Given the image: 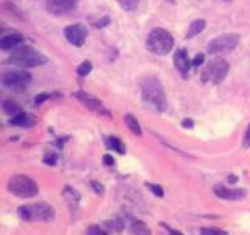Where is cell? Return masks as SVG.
Listing matches in <instances>:
<instances>
[{
	"instance_id": "obj_1",
	"label": "cell",
	"mask_w": 250,
	"mask_h": 235,
	"mask_svg": "<svg viewBox=\"0 0 250 235\" xmlns=\"http://www.w3.org/2000/svg\"><path fill=\"white\" fill-rule=\"evenodd\" d=\"M141 97H143L144 107L153 113H163L167 107L166 93H164L160 80L155 77H148L143 82V86H141Z\"/></svg>"
},
{
	"instance_id": "obj_2",
	"label": "cell",
	"mask_w": 250,
	"mask_h": 235,
	"mask_svg": "<svg viewBox=\"0 0 250 235\" xmlns=\"http://www.w3.org/2000/svg\"><path fill=\"white\" fill-rule=\"evenodd\" d=\"M8 61L19 68H36V66L45 65L47 57L41 52H38L36 49H33L31 46H23V47H19V49H16Z\"/></svg>"
},
{
	"instance_id": "obj_3",
	"label": "cell",
	"mask_w": 250,
	"mask_h": 235,
	"mask_svg": "<svg viewBox=\"0 0 250 235\" xmlns=\"http://www.w3.org/2000/svg\"><path fill=\"white\" fill-rule=\"evenodd\" d=\"M8 191L13 193L14 196H18V198L30 199V198H35L38 194L39 188L35 180L30 179L28 176L16 174L8 180Z\"/></svg>"
},
{
	"instance_id": "obj_4",
	"label": "cell",
	"mask_w": 250,
	"mask_h": 235,
	"mask_svg": "<svg viewBox=\"0 0 250 235\" xmlns=\"http://www.w3.org/2000/svg\"><path fill=\"white\" fill-rule=\"evenodd\" d=\"M147 47L155 55H167L174 47V38L164 28H155L147 36Z\"/></svg>"
},
{
	"instance_id": "obj_5",
	"label": "cell",
	"mask_w": 250,
	"mask_h": 235,
	"mask_svg": "<svg viewBox=\"0 0 250 235\" xmlns=\"http://www.w3.org/2000/svg\"><path fill=\"white\" fill-rule=\"evenodd\" d=\"M18 215L25 221H50L55 218V210L45 202L22 206L18 209Z\"/></svg>"
},
{
	"instance_id": "obj_6",
	"label": "cell",
	"mask_w": 250,
	"mask_h": 235,
	"mask_svg": "<svg viewBox=\"0 0 250 235\" xmlns=\"http://www.w3.org/2000/svg\"><path fill=\"white\" fill-rule=\"evenodd\" d=\"M30 82H31V75L27 70H5L2 75V83L6 88L18 93L25 91Z\"/></svg>"
},
{
	"instance_id": "obj_7",
	"label": "cell",
	"mask_w": 250,
	"mask_h": 235,
	"mask_svg": "<svg viewBox=\"0 0 250 235\" xmlns=\"http://www.w3.org/2000/svg\"><path fill=\"white\" fill-rule=\"evenodd\" d=\"M239 43V36L234 33H227L214 38L213 41L208 44L209 53H221V52H230Z\"/></svg>"
},
{
	"instance_id": "obj_8",
	"label": "cell",
	"mask_w": 250,
	"mask_h": 235,
	"mask_svg": "<svg viewBox=\"0 0 250 235\" xmlns=\"http://www.w3.org/2000/svg\"><path fill=\"white\" fill-rule=\"evenodd\" d=\"M229 69H230V66H229V63H227L225 60L216 58V60L211 61V65L208 66L207 75H208V78L211 82L217 85L227 77V74H229Z\"/></svg>"
},
{
	"instance_id": "obj_9",
	"label": "cell",
	"mask_w": 250,
	"mask_h": 235,
	"mask_svg": "<svg viewBox=\"0 0 250 235\" xmlns=\"http://www.w3.org/2000/svg\"><path fill=\"white\" fill-rule=\"evenodd\" d=\"M74 97H77L84 107H88L89 110H92V112H96L99 115H106V116H109V112L106 110V107L102 104V102L97 97L91 96V94L83 93V91H77V93H74Z\"/></svg>"
},
{
	"instance_id": "obj_10",
	"label": "cell",
	"mask_w": 250,
	"mask_h": 235,
	"mask_svg": "<svg viewBox=\"0 0 250 235\" xmlns=\"http://www.w3.org/2000/svg\"><path fill=\"white\" fill-rule=\"evenodd\" d=\"M64 36H66V39L72 46L80 47L86 41V36H88V30H86V27L82 25V24H75V25H70V27H67L64 30Z\"/></svg>"
},
{
	"instance_id": "obj_11",
	"label": "cell",
	"mask_w": 250,
	"mask_h": 235,
	"mask_svg": "<svg viewBox=\"0 0 250 235\" xmlns=\"http://www.w3.org/2000/svg\"><path fill=\"white\" fill-rule=\"evenodd\" d=\"M213 191L217 198L225 199V201H241V199H244L247 194L244 188H230L225 185H216L213 188Z\"/></svg>"
},
{
	"instance_id": "obj_12",
	"label": "cell",
	"mask_w": 250,
	"mask_h": 235,
	"mask_svg": "<svg viewBox=\"0 0 250 235\" xmlns=\"http://www.w3.org/2000/svg\"><path fill=\"white\" fill-rule=\"evenodd\" d=\"M47 10L53 14H64L77 6V0H47Z\"/></svg>"
},
{
	"instance_id": "obj_13",
	"label": "cell",
	"mask_w": 250,
	"mask_h": 235,
	"mask_svg": "<svg viewBox=\"0 0 250 235\" xmlns=\"http://www.w3.org/2000/svg\"><path fill=\"white\" fill-rule=\"evenodd\" d=\"M174 63H175V68L178 69V72L186 78L188 74H189L191 60H189V57H188V53H186L185 49H178V50L175 52Z\"/></svg>"
},
{
	"instance_id": "obj_14",
	"label": "cell",
	"mask_w": 250,
	"mask_h": 235,
	"mask_svg": "<svg viewBox=\"0 0 250 235\" xmlns=\"http://www.w3.org/2000/svg\"><path fill=\"white\" fill-rule=\"evenodd\" d=\"M22 35L21 33H11V35H6L0 39V49L3 50H13L16 49L21 43H22Z\"/></svg>"
},
{
	"instance_id": "obj_15",
	"label": "cell",
	"mask_w": 250,
	"mask_h": 235,
	"mask_svg": "<svg viewBox=\"0 0 250 235\" xmlns=\"http://www.w3.org/2000/svg\"><path fill=\"white\" fill-rule=\"evenodd\" d=\"M128 229L133 235H152L150 229L147 227L146 223L143 221H138V219H133V221L130 223Z\"/></svg>"
},
{
	"instance_id": "obj_16",
	"label": "cell",
	"mask_w": 250,
	"mask_h": 235,
	"mask_svg": "<svg viewBox=\"0 0 250 235\" xmlns=\"http://www.w3.org/2000/svg\"><path fill=\"white\" fill-rule=\"evenodd\" d=\"M10 124L11 125H18V127H30L31 124H33V119H31V116H28L27 113H19L13 116L10 119Z\"/></svg>"
},
{
	"instance_id": "obj_17",
	"label": "cell",
	"mask_w": 250,
	"mask_h": 235,
	"mask_svg": "<svg viewBox=\"0 0 250 235\" xmlns=\"http://www.w3.org/2000/svg\"><path fill=\"white\" fill-rule=\"evenodd\" d=\"M124 121H125V125L135 133V135H138V137H143V130H141V125H139V122H138V119L133 115H130V113H127L125 115V118H124Z\"/></svg>"
},
{
	"instance_id": "obj_18",
	"label": "cell",
	"mask_w": 250,
	"mask_h": 235,
	"mask_svg": "<svg viewBox=\"0 0 250 235\" xmlns=\"http://www.w3.org/2000/svg\"><path fill=\"white\" fill-rule=\"evenodd\" d=\"M205 25H207V22L203 21V19H197V21H194V22L191 24V25H189V30H188L186 38H194L195 35L202 33V31L205 30Z\"/></svg>"
},
{
	"instance_id": "obj_19",
	"label": "cell",
	"mask_w": 250,
	"mask_h": 235,
	"mask_svg": "<svg viewBox=\"0 0 250 235\" xmlns=\"http://www.w3.org/2000/svg\"><path fill=\"white\" fill-rule=\"evenodd\" d=\"M2 108H3V112L6 115H10V116H16V115H19L22 113V108L19 104H16L14 100H10V99H6L3 104H2Z\"/></svg>"
},
{
	"instance_id": "obj_20",
	"label": "cell",
	"mask_w": 250,
	"mask_h": 235,
	"mask_svg": "<svg viewBox=\"0 0 250 235\" xmlns=\"http://www.w3.org/2000/svg\"><path fill=\"white\" fill-rule=\"evenodd\" d=\"M106 143L108 146L113 149V151H116L117 154H125L127 152V147H125V144L122 143V141L119 138H116V137H109L106 138Z\"/></svg>"
},
{
	"instance_id": "obj_21",
	"label": "cell",
	"mask_w": 250,
	"mask_h": 235,
	"mask_svg": "<svg viewBox=\"0 0 250 235\" xmlns=\"http://www.w3.org/2000/svg\"><path fill=\"white\" fill-rule=\"evenodd\" d=\"M62 194H64V198L69 201V204H75V206L78 204V199H80V194H78L75 190H72L70 187H66Z\"/></svg>"
},
{
	"instance_id": "obj_22",
	"label": "cell",
	"mask_w": 250,
	"mask_h": 235,
	"mask_svg": "<svg viewBox=\"0 0 250 235\" xmlns=\"http://www.w3.org/2000/svg\"><path fill=\"white\" fill-rule=\"evenodd\" d=\"M92 70V65H91V61H83L80 66L77 68V72H78V75H82V77H84V75H88L89 72Z\"/></svg>"
},
{
	"instance_id": "obj_23",
	"label": "cell",
	"mask_w": 250,
	"mask_h": 235,
	"mask_svg": "<svg viewBox=\"0 0 250 235\" xmlns=\"http://www.w3.org/2000/svg\"><path fill=\"white\" fill-rule=\"evenodd\" d=\"M200 234L202 235H229L225 231L217 229V227H203V229H200Z\"/></svg>"
},
{
	"instance_id": "obj_24",
	"label": "cell",
	"mask_w": 250,
	"mask_h": 235,
	"mask_svg": "<svg viewBox=\"0 0 250 235\" xmlns=\"http://www.w3.org/2000/svg\"><path fill=\"white\" fill-rule=\"evenodd\" d=\"M138 2L139 0H119V5L125 11H133L138 6Z\"/></svg>"
},
{
	"instance_id": "obj_25",
	"label": "cell",
	"mask_w": 250,
	"mask_h": 235,
	"mask_svg": "<svg viewBox=\"0 0 250 235\" xmlns=\"http://www.w3.org/2000/svg\"><path fill=\"white\" fill-rule=\"evenodd\" d=\"M147 188H148V190H150L155 196H158V198L164 196V190H163V187H160V185H156V184H147Z\"/></svg>"
},
{
	"instance_id": "obj_26",
	"label": "cell",
	"mask_w": 250,
	"mask_h": 235,
	"mask_svg": "<svg viewBox=\"0 0 250 235\" xmlns=\"http://www.w3.org/2000/svg\"><path fill=\"white\" fill-rule=\"evenodd\" d=\"M58 94H49V93H42V94H38V96L35 97V104L39 105V104H42L44 100L47 99H52V97H57Z\"/></svg>"
},
{
	"instance_id": "obj_27",
	"label": "cell",
	"mask_w": 250,
	"mask_h": 235,
	"mask_svg": "<svg viewBox=\"0 0 250 235\" xmlns=\"http://www.w3.org/2000/svg\"><path fill=\"white\" fill-rule=\"evenodd\" d=\"M86 235H106V232L99 226H91L88 231H86Z\"/></svg>"
},
{
	"instance_id": "obj_28",
	"label": "cell",
	"mask_w": 250,
	"mask_h": 235,
	"mask_svg": "<svg viewBox=\"0 0 250 235\" xmlns=\"http://www.w3.org/2000/svg\"><path fill=\"white\" fill-rule=\"evenodd\" d=\"M242 146H244L246 149H250V124H249V127L244 133V138H242Z\"/></svg>"
},
{
	"instance_id": "obj_29",
	"label": "cell",
	"mask_w": 250,
	"mask_h": 235,
	"mask_svg": "<svg viewBox=\"0 0 250 235\" xmlns=\"http://www.w3.org/2000/svg\"><path fill=\"white\" fill-rule=\"evenodd\" d=\"M203 60H205V57H203V53H197L194 57V60H192V65L195 66V68H199L200 65H203Z\"/></svg>"
},
{
	"instance_id": "obj_30",
	"label": "cell",
	"mask_w": 250,
	"mask_h": 235,
	"mask_svg": "<svg viewBox=\"0 0 250 235\" xmlns=\"http://www.w3.org/2000/svg\"><path fill=\"white\" fill-rule=\"evenodd\" d=\"M104 163L106 164V166H113V164H114V159H113L111 155L105 154V155H104Z\"/></svg>"
},
{
	"instance_id": "obj_31",
	"label": "cell",
	"mask_w": 250,
	"mask_h": 235,
	"mask_svg": "<svg viewBox=\"0 0 250 235\" xmlns=\"http://www.w3.org/2000/svg\"><path fill=\"white\" fill-rule=\"evenodd\" d=\"M161 226L169 232V235H183L182 232H178V231H175V229H172V227H169L167 224H161Z\"/></svg>"
},
{
	"instance_id": "obj_32",
	"label": "cell",
	"mask_w": 250,
	"mask_h": 235,
	"mask_svg": "<svg viewBox=\"0 0 250 235\" xmlns=\"http://www.w3.org/2000/svg\"><path fill=\"white\" fill-rule=\"evenodd\" d=\"M106 24H109V19L108 18H104V19H100L99 22H96V27L97 28H102V27H105Z\"/></svg>"
},
{
	"instance_id": "obj_33",
	"label": "cell",
	"mask_w": 250,
	"mask_h": 235,
	"mask_svg": "<svg viewBox=\"0 0 250 235\" xmlns=\"http://www.w3.org/2000/svg\"><path fill=\"white\" fill-rule=\"evenodd\" d=\"M91 185L94 187V191H96V193H104V187H102L100 184H97V182H91Z\"/></svg>"
},
{
	"instance_id": "obj_34",
	"label": "cell",
	"mask_w": 250,
	"mask_h": 235,
	"mask_svg": "<svg viewBox=\"0 0 250 235\" xmlns=\"http://www.w3.org/2000/svg\"><path fill=\"white\" fill-rule=\"evenodd\" d=\"M44 162L47 164H55V162H57V155H52V157H45Z\"/></svg>"
},
{
	"instance_id": "obj_35",
	"label": "cell",
	"mask_w": 250,
	"mask_h": 235,
	"mask_svg": "<svg viewBox=\"0 0 250 235\" xmlns=\"http://www.w3.org/2000/svg\"><path fill=\"white\" fill-rule=\"evenodd\" d=\"M192 119H183V127L186 129H192Z\"/></svg>"
},
{
	"instance_id": "obj_36",
	"label": "cell",
	"mask_w": 250,
	"mask_h": 235,
	"mask_svg": "<svg viewBox=\"0 0 250 235\" xmlns=\"http://www.w3.org/2000/svg\"><path fill=\"white\" fill-rule=\"evenodd\" d=\"M238 180V177L234 176V174H230V177H229V184H234Z\"/></svg>"
},
{
	"instance_id": "obj_37",
	"label": "cell",
	"mask_w": 250,
	"mask_h": 235,
	"mask_svg": "<svg viewBox=\"0 0 250 235\" xmlns=\"http://www.w3.org/2000/svg\"><path fill=\"white\" fill-rule=\"evenodd\" d=\"M227 2H230V0H227Z\"/></svg>"
}]
</instances>
